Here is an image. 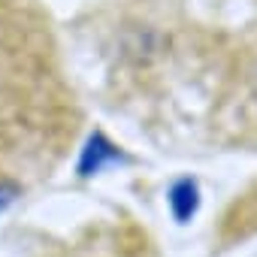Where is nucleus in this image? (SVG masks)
<instances>
[{
  "mask_svg": "<svg viewBox=\"0 0 257 257\" xmlns=\"http://www.w3.org/2000/svg\"><path fill=\"white\" fill-rule=\"evenodd\" d=\"M200 206V191H197V182L194 179H179L170 191V209L176 215V221H191L194 212Z\"/></svg>",
  "mask_w": 257,
  "mask_h": 257,
  "instance_id": "obj_1",
  "label": "nucleus"
},
{
  "mask_svg": "<svg viewBox=\"0 0 257 257\" xmlns=\"http://www.w3.org/2000/svg\"><path fill=\"white\" fill-rule=\"evenodd\" d=\"M115 158H118L115 146L106 143L103 134H94V137L88 140L85 152H82V164H79V170H82V176H91V173H100L103 164H109V161H115Z\"/></svg>",
  "mask_w": 257,
  "mask_h": 257,
  "instance_id": "obj_2",
  "label": "nucleus"
},
{
  "mask_svg": "<svg viewBox=\"0 0 257 257\" xmlns=\"http://www.w3.org/2000/svg\"><path fill=\"white\" fill-rule=\"evenodd\" d=\"M13 200H16V188L4 185V188H0V209H4V206H10Z\"/></svg>",
  "mask_w": 257,
  "mask_h": 257,
  "instance_id": "obj_3",
  "label": "nucleus"
}]
</instances>
